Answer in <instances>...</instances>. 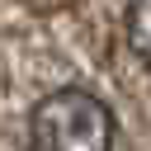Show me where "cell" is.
I'll use <instances>...</instances> for the list:
<instances>
[{
	"label": "cell",
	"mask_w": 151,
	"mask_h": 151,
	"mask_svg": "<svg viewBox=\"0 0 151 151\" xmlns=\"http://www.w3.org/2000/svg\"><path fill=\"white\" fill-rule=\"evenodd\" d=\"M28 151H113V113L99 94L61 85L28 113Z\"/></svg>",
	"instance_id": "6da1fadb"
},
{
	"label": "cell",
	"mask_w": 151,
	"mask_h": 151,
	"mask_svg": "<svg viewBox=\"0 0 151 151\" xmlns=\"http://www.w3.org/2000/svg\"><path fill=\"white\" fill-rule=\"evenodd\" d=\"M127 42H132V52L151 66V0L127 9Z\"/></svg>",
	"instance_id": "7a4b0ae2"
}]
</instances>
